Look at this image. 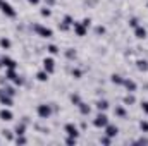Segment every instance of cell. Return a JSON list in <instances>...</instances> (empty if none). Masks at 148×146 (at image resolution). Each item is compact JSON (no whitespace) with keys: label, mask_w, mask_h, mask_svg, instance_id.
<instances>
[{"label":"cell","mask_w":148,"mask_h":146,"mask_svg":"<svg viewBox=\"0 0 148 146\" xmlns=\"http://www.w3.org/2000/svg\"><path fill=\"white\" fill-rule=\"evenodd\" d=\"M107 124H109V117H107V113H105V112H98V113L95 115V119H93V127H97V129H103Z\"/></svg>","instance_id":"277c9868"},{"label":"cell","mask_w":148,"mask_h":146,"mask_svg":"<svg viewBox=\"0 0 148 146\" xmlns=\"http://www.w3.org/2000/svg\"><path fill=\"white\" fill-rule=\"evenodd\" d=\"M105 31H107V29H105V26H102V24H98V26L95 28V35H97V36H102V35H105Z\"/></svg>","instance_id":"f546056e"},{"label":"cell","mask_w":148,"mask_h":146,"mask_svg":"<svg viewBox=\"0 0 148 146\" xmlns=\"http://www.w3.org/2000/svg\"><path fill=\"white\" fill-rule=\"evenodd\" d=\"M71 76H73L74 79H81V77H83V71H81V69H77V67H73Z\"/></svg>","instance_id":"4316f807"},{"label":"cell","mask_w":148,"mask_h":146,"mask_svg":"<svg viewBox=\"0 0 148 146\" xmlns=\"http://www.w3.org/2000/svg\"><path fill=\"white\" fill-rule=\"evenodd\" d=\"M40 16H41V17H45V19H48V17H52V9L45 5V7H43V9L40 10Z\"/></svg>","instance_id":"d4e9b609"},{"label":"cell","mask_w":148,"mask_h":146,"mask_svg":"<svg viewBox=\"0 0 148 146\" xmlns=\"http://www.w3.org/2000/svg\"><path fill=\"white\" fill-rule=\"evenodd\" d=\"M73 24H74L73 16L66 14V16H64V19L59 23V29H60V31H69V28H73Z\"/></svg>","instance_id":"52a82bcc"},{"label":"cell","mask_w":148,"mask_h":146,"mask_svg":"<svg viewBox=\"0 0 148 146\" xmlns=\"http://www.w3.org/2000/svg\"><path fill=\"white\" fill-rule=\"evenodd\" d=\"M100 143L105 145V146H109V145H112V138L110 136H107V134H103V136L100 138Z\"/></svg>","instance_id":"d6a6232c"},{"label":"cell","mask_w":148,"mask_h":146,"mask_svg":"<svg viewBox=\"0 0 148 146\" xmlns=\"http://www.w3.org/2000/svg\"><path fill=\"white\" fill-rule=\"evenodd\" d=\"M2 134H3V138H5L7 141H14V134H12V131L3 129V131H2Z\"/></svg>","instance_id":"f1b7e54d"},{"label":"cell","mask_w":148,"mask_h":146,"mask_svg":"<svg viewBox=\"0 0 148 146\" xmlns=\"http://www.w3.org/2000/svg\"><path fill=\"white\" fill-rule=\"evenodd\" d=\"M26 2H28L29 5H40V2H41V0H26Z\"/></svg>","instance_id":"7bdbcfd3"},{"label":"cell","mask_w":148,"mask_h":146,"mask_svg":"<svg viewBox=\"0 0 148 146\" xmlns=\"http://www.w3.org/2000/svg\"><path fill=\"white\" fill-rule=\"evenodd\" d=\"M64 132L67 134V136H73V138H79V127L74 124V122H67L66 126H64Z\"/></svg>","instance_id":"8992f818"},{"label":"cell","mask_w":148,"mask_h":146,"mask_svg":"<svg viewBox=\"0 0 148 146\" xmlns=\"http://www.w3.org/2000/svg\"><path fill=\"white\" fill-rule=\"evenodd\" d=\"M12 83H14V84H16V86H24V77H23V76H19V74H17V76H16V77H14V81H12Z\"/></svg>","instance_id":"4dcf8cb0"},{"label":"cell","mask_w":148,"mask_h":146,"mask_svg":"<svg viewBox=\"0 0 148 146\" xmlns=\"http://www.w3.org/2000/svg\"><path fill=\"white\" fill-rule=\"evenodd\" d=\"M134 36L138 38V40H145V38L148 36V29L143 24H138V26L134 28Z\"/></svg>","instance_id":"7c38bea8"},{"label":"cell","mask_w":148,"mask_h":146,"mask_svg":"<svg viewBox=\"0 0 148 146\" xmlns=\"http://www.w3.org/2000/svg\"><path fill=\"white\" fill-rule=\"evenodd\" d=\"M41 64H43V71H47L48 74L55 72V60H53L52 57H45Z\"/></svg>","instance_id":"ba28073f"},{"label":"cell","mask_w":148,"mask_h":146,"mask_svg":"<svg viewBox=\"0 0 148 146\" xmlns=\"http://www.w3.org/2000/svg\"><path fill=\"white\" fill-rule=\"evenodd\" d=\"M140 107H141V110H143V113H147L148 115V102H141Z\"/></svg>","instance_id":"f35d334b"},{"label":"cell","mask_w":148,"mask_h":146,"mask_svg":"<svg viewBox=\"0 0 148 146\" xmlns=\"http://www.w3.org/2000/svg\"><path fill=\"white\" fill-rule=\"evenodd\" d=\"M0 2H2V0H0Z\"/></svg>","instance_id":"ee69618b"},{"label":"cell","mask_w":148,"mask_h":146,"mask_svg":"<svg viewBox=\"0 0 148 146\" xmlns=\"http://www.w3.org/2000/svg\"><path fill=\"white\" fill-rule=\"evenodd\" d=\"M69 100H71V103H73V105H76V107H77V105L83 102V100H81V96H79L77 93H73V95L69 96Z\"/></svg>","instance_id":"484cf974"},{"label":"cell","mask_w":148,"mask_h":146,"mask_svg":"<svg viewBox=\"0 0 148 146\" xmlns=\"http://www.w3.org/2000/svg\"><path fill=\"white\" fill-rule=\"evenodd\" d=\"M127 24H129V28H133V29H134V28L140 24V19H138V17H131V19L127 21Z\"/></svg>","instance_id":"e575fe53"},{"label":"cell","mask_w":148,"mask_h":146,"mask_svg":"<svg viewBox=\"0 0 148 146\" xmlns=\"http://www.w3.org/2000/svg\"><path fill=\"white\" fill-rule=\"evenodd\" d=\"M77 108H79V113H81L83 117H88V115L91 113V107H90L88 103H84V102H81V103L77 105Z\"/></svg>","instance_id":"2e32d148"},{"label":"cell","mask_w":148,"mask_h":146,"mask_svg":"<svg viewBox=\"0 0 148 146\" xmlns=\"http://www.w3.org/2000/svg\"><path fill=\"white\" fill-rule=\"evenodd\" d=\"M48 76H50V74L41 69V71H38L36 72V79L40 81V83H47V81H48Z\"/></svg>","instance_id":"7402d4cb"},{"label":"cell","mask_w":148,"mask_h":146,"mask_svg":"<svg viewBox=\"0 0 148 146\" xmlns=\"http://www.w3.org/2000/svg\"><path fill=\"white\" fill-rule=\"evenodd\" d=\"M47 52H48L50 55H59V53H60V50H59V46H57V45H53V43H50V45H47Z\"/></svg>","instance_id":"603a6c76"},{"label":"cell","mask_w":148,"mask_h":146,"mask_svg":"<svg viewBox=\"0 0 148 146\" xmlns=\"http://www.w3.org/2000/svg\"><path fill=\"white\" fill-rule=\"evenodd\" d=\"M31 29L36 33L38 36H41V38H52V36H53V31H52L50 28H47V26L40 24V23H33V24H31Z\"/></svg>","instance_id":"7a4b0ae2"},{"label":"cell","mask_w":148,"mask_h":146,"mask_svg":"<svg viewBox=\"0 0 148 146\" xmlns=\"http://www.w3.org/2000/svg\"><path fill=\"white\" fill-rule=\"evenodd\" d=\"M12 119H14V113H12L9 108H5V107H3V108L0 110V120L9 122V120H12Z\"/></svg>","instance_id":"9a60e30c"},{"label":"cell","mask_w":148,"mask_h":146,"mask_svg":"<svg viewBox=\"0 0 148 146\" xmlns=\"http://www.w3.org/2000/svg\"><path fill=\"white\" fill-rule=\"evenodd\" d=\"M10 46H12V41H10L9 38H7V36L0 38V48H2V50H9Z\"/></svg>","instance_id":"ffe728a7"},{"label":"cell","mask_w":148,"mask_h":146,"mask_svg":"<svg viewBox=\"0 0 148 146\" xmlns=\"http://www.w3.org/2000/svg\"><path fill=\"white\" fill-rule=\"evenodd\" d=\"M36 113L40 119H43V120H47V119H50L52 117V113H53V108H52V103H40L36 107Z\"/></svg>","instance_id":"3957f363"},{"label":"cell","mask_w":148,"mask_h":146,"mask_svg":"<svg viewBox=\"0 0 148 146\" xmlns=\"http://www.w3.org/2000/svg\"><path fill=\"white\" fill-rule=\"evenodd\" d=\"M0 12H2L5 17H9V19H16V17H17V10H16L7 0H2V2H0Z\"/></svg>","instance_id":"6da1fadb"},{"label":"cell","mask_w":148,"mask_h":146,"mask_svg":"<svg viewBox=\"0 0 148 146\" xmlns=\"http://www.w3.org/2000/svg\"><path fill=\"white\" fill-rule=\"evenodd\" d=\"M136 69H138L140 72H147L148 71V60L147 59H138V60H136Z\"/></svg>","instance_id":"e0dca14e"},{"label":"cell","mask_w":148,"mask_h":146,"mask_svg":"<svg viewBox=\"0 0 148 146\" xmlns=\"http://www.w3.org/2000/svg\"><path fill=\"white\" fill-rule=\"evenodd\" d=\"M140 129L143 132H148V120H140Z\"/></svg>","instance_id":"8d00e7d4"},{"label":"cell","mask_w":148,"mask_h":146,"mask_svg":"<svg viewBox=\"0 0 148 146\" xmlns=\"http://www.w3.org/2000/svg\"><path fill=\"white\" fill-rule=\"evenodd\" d=\"M77 143V138H73V136H67L66 138V145H69V146H73Z\"/></svg>","instance_id":"d590c367"},{"label":"cell","mask_w":148,"mask_h":146,"mask_svg":"<svg viewBox=\"0 0 148 146\" xmlns=\"http://www.w3.org/2000/svg\"><path fill=\"white\" fill-rule=\"evenodd\" d=\"M16 76H17V71L16 69H5V79L7 81H14Z\"/></svg>","instance_id":"cb8c5ba5"},{"label":"cell","mask_w":148,"mask_h":146,"mask_svg":"<svg viewBox=\"0 0 148 146\" xmlns=\"http://www.w3.org/2000/svg\"><path fill=\"white\" fill-rule=\"evenodd\" d=\"M73 29H74V35L76 36H86V33H88V28L83 23H77V21H74Z\"/></svg>","instance_id":"9c48e42d"},{"label":"cell","mask_w":148,"mask_h":146,"mask_svg":"<svg viewBox=\"0 0 148 146\" xmlns=\"http://www.w3.org/2000/svg\"><path fill=\"white\" fill-rule=\"evenodd\" d=\"M43 2H45L47 7H53V5H55V0H43Z\"/></svg>","instance_id":"b9f144b4"},{"label":"cell","mask_w":148,"mask_h":146,"mask_svg":"<svg viewBox=\"0 0 148 146\" xmlns=\"http://www.w3.org/2000/svg\"><path fill=\"white\" fill-rule=\"evenodd\" d=\"M122 86L126 88V91H127V93H134V91L138 89V84H136V81H133L131 77H124V83H122Z\"/></svg>","instance_id":"30bf717a"},{"label":"cell","mask_w":148,"mask_h":146,"mask_svg":"<svg viewBox=\"0 0 148 146\" xmlns=\"http://www.w3.org/2000/svg\"><path fill=\"white\" fill-rule=\"evenodd\" d=\"M110 83H112V84H115V86H122L124 77H122L121 74H112V76H110Z\"/></svg>","instance_id":"d6986e66"},{"label":"cell","mask_w":148,"mask_h":146,"mask_svg":"<svg viewBox=\"0 0 148 146\" xmlns=\"http://www.w3.org/2000/svg\"><path fill=\"white\" fill-rule=\"evenodd\" d=\"M122 102H124V105H134V103H136V96H134L133 93H127V95L122 98Z\"/></svg>","instance_id":"44dd1931"},{"label":"cell","mask_w":148,"mask_h":146,"mask_svg":"<svg viewBox=\"0 0 148 146\" xmlns=\"http://www.w3.org/2000/svg\"><path fill=\"white\" fill-rule=\"evenodd\" d=\"M2 67L5 69H17V62L10 57H2Z\"/></svg>","instance_id":"4fadbf2b"},{"label":"cell","mask_w":148,"mask_h":146,"mask_svg":"<svg viewBox=\"0 0 148 146\" xmlns=\"http://www.w3.org/2000/svg\"><path fill=\"white\" fill-rule=\"evenodd\" d=\"M81 23H83V24H84L86 28H90V26H91V19H90V17H84V19H83Z\"/></svg>","instance_id":"ab89813d"},{"label":"cell","mask_w":148,"mask_h":146,"mask_svg":"<svg viewBox=\"0 0 148 146\" xmlns=\"http://www.w3.org/2000/svg\"><path fill=\"white\" fill-rule=\"evenodd\" d=\"M84 3H86V5H90V7H95V5L98 3V0H86Z\"/></svg>","instance_id":"60d3db41"},{"label":"cell","mask_w":148,"mask_h":146,"mask_svg":"<svg viewBox=\"0 0 148 146\" xmlns=\"http://www.w3.org/2000/svg\"><path fill=\"white\" fill-rule=\"evenodd\" d=\"M114 115L119 117V119H126V117H127L126 105H115V107H114Z\"/></svg>","instance_id":"5bb4252c"},{"label":"cell","mask_w":148,"mask_h":146,"mask_svg":"<svg viewBox=\"0 0 148 146\" xmlns=\"http://www.w3.org/2000/svg\"><path fill=\"white\" fill-rule=\"evenodd\" d=\"M66 57H67L69 60H74V59H76V50H74V48H67V50H66Z\"/></svg>","instance_id":"836d02e7"},{"label":"cell","mask_w":148,"mask_h":146,"mask_svg":"<svg viewBox=\"0 0 148 146\" xmlns=\"http://www.w3.org/2000/svg\"><path fill=\"white\" fill-rule=\"evenodd\" d=\"M134 145H148V138H140V139H136V141H133Z\"/></svg>","instance_id":"74e56055"},{"label":"cell","mask_w":148,"mask_h":146,"mask_svg":"<svg viewBox=\"0 0 148 146\" xmlns=\"http://www.w3.org/2000/svg\"><path fill=\"white\" fill-rule=\"evenodd\" d=\"M14 143H16V145H26L28 139H26L24 134H23V136H16V138H14Z\"/></svg>","instance_id":"1f68e13d"},{"label":"cell","mask_w":148,"mask_h":146,"mask_svg":"<svg viewBox=\"0 0 148 146\" xmlns=\"http://www.w3.org/2000/svg\"><path fill=\"white\" fill-rule=\"evenodd\" d=\"M103 131H105L103 134H107V136H110L112 139H114V138H115V136L119 134V127H117V126H114V124H110V122H109V124H107V126L103 127Z\"/></svg>","instance_id":"8fae6325"},{"label":"cell","mask_w":148,"mask_h":146,"mask_svg":"<svg viewBox=\"0 0 148 146\" xmlns=\"http://www.w3.org/2000/svg\"><path fill=\"white\" fill-rule=\"evenodd\" d=\"M2 88H3V89H5V93H9L10 96H16V95H17V91H16V88H14V86H7V84H5V86H2Z\"/></svg>","instance_id":"83f0119b"},{"label":"cell","mask_w":148,"mask_h":146,"mask_svg":"<svg viewBox=\"0 0 148 146\" xmlns=\"http://www.w3.org/2000/svg\"><path fill=\"white\" fill-rule=\"evenodd\" d=\"M95 107H97V110H98V112H107V110H109V107H110V103H109L107 100H98Z\"/></svg>","instance_id":"ac0fdd59"},{"label":"cell","mask_w":148,"mask_h":146,"mask_svg":"<svg viewBox=\"0 0 148 146\" xmlns=\"http://www.w3.org/2000/svg\"><path fill=\"white\" fill-rule=\"evenodd\" d=\"M0 105H3V107H12L14 105V96L5 93L3 88H0Z\"/></svg>","instance_id":"5b68a950"}]
</instances>
